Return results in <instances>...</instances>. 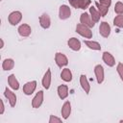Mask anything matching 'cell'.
<instances>
[{
    "instance_id": "1",
    "label": "cell",
    "mask_w": 123,
    "mask_h": 123,
    "mask_svg": "<svg viewBox=\"0 0 123 123\" xmlns=\"http://www.w3.org/2000/svg\"><path fill=\"white\" fill-rule=\"evenodd\" d=\"M76 32L79 35H81L82 37H86V38H91L92 37V32L89 30L88 27H86V25H84L82 23L77 24V26H76Z\"/></svg>"
},
{
    "instance_id": "2",
    "label": "cell",
    "mask_w": 123,
    "mask_h": 123,
    "mask_svg": "<svg viewBox=\"0 0 123 123\" xmlns=\"http://www.w3.org/2000/svg\"><path fill=\"white\" fill-rule=\"evenodd\" d=\"M69 2L72 7L76 9H83V10L86 9L91 3L90 0H69Z\"/></svg>"
},
{
    "instance_id": "3",
    "label": "cell",
    "mask_w": 123,
    "mask_h": 123,
    "mask_svg": "<svg viewBox=\"0 0 123 123\" xmlns=\"http://www.w3.org/2000/svg\"><path fill=\"white\" fill-rule=\"evenodd\" d=\"M80 21H81L82 24L86 25V26L88 27V28H92V27H94V25H95V22L92 20L91 16L88 15V13H86V12H84V13L81 14Z\"/></svg>"
},
{
    "instance_id": "4",
    "label": "cell",
    "mask_w": 123,
    "mask_h": 123,
    "mask_svg": "<svg viewBox=\"0 0 123 123\" xmlns=\"http://www.w3.org/2000/svg\"><path fill=\"white\" fill-rule=\"evenodd\" d=\"M22 18V13L18 11H15V12H12L10 13L9 15V22L12 24V25H16L20 22Z\"/></svg>"
},
{
    "instance_id": "5",
    "label": "cell",
    "mask_w": 123,
    "mask_h": 123,
    "mask_svg": "<svg viewBox=\"0 0 123 123\" xmlns=\"http://www.w3.org/2000/svg\"><path fill=\"white\" fill-rule=\"evenodd\" d=\"M55 61H56V63H57V65L59 67L65 66L68 63L67 58L62 53H56V55H55Z\"/></svg>"
},
{
    "instance_id": "6",
    "label": "cell",
    "mask_w": 123,
    "mask_h": 123,
    "mask_svg": "<svg viewBox=\"0 0 123 123\" xmlns=\"http://www.w3.org/2000/svg\"><path fill=\"white\" fill-rule=\"evenodd\" d=\"M99 33L102 37H108L111 34V26L109 25L108 22L106 21H103L101 24H100V27H99Z\"/></svg>"
},
{
    "instance_id": "7",
    "label": "cell",
    "mask_w": 123,
    "mask_h": 123,
    "mask_svg": "<svg viewBox=\"0 0 123 123\" xmlns=\"http://www.w3.org/2000/svg\"><path fill=\"white\" fill-rule=\"evenodd\" d=\"M42 102H43V91L39 90L36 94V96L34 97V99L32 101V106H33V108L37 109V108H39L41 106Z\"/></svg>"
},
{
    "instance_id": "8",
    "label": "cell",
    "mask_w": 123,
    "mask_h": 123,
    "mask_svg": "<svg viewBox=\"0 0 123 123\" xmlns=\"http://www.w3.org/2000/svg\"><path fill=\"white\" fill-rule=\"evenodd\" d=\"M71 14V11L70 8L66 5H62L60 7V11H59V16L61 19H66L68 17H70Z\"/></svg>"
},
{
    "instance_id": "9",
    "label": "cell",
    "mask_w": 123,
    "mask_h": 123,
    "mask_svg": "<svg viewBox=\"0 0 123 123\" xmlns=\"http://www.w3.org/2000/svg\"><path fill=\"white\" fill-rule=\"evenodd\" d=\"M37 87V82L36 81H32V82H28L24 85L23 86V92L26 94V95H31L35 89Z\"/></svg>"
},
{
    "instance_id": "10",
    "label": "cell",
    "mask_w": 123,
    "mask_h": 123,
    "mask_svg": "<svg viewBox=\"0 0 123 123\" xmlns=\"http://www.w3.org/2000/svg\"><path fill=\"white\" fill-rule=\"evenodd\" d=\"M94 73L95 76L97 78V83L98 84H102L104 81V68L101 64H97L94 67Z\"/></svg>"
},
{
    "instance_id": "11",
    "label": "cell",
    "mask_w": 123,
    "mask_h": 123,
    "mask_svg": "<svg viewBox=\"0 0 123 123\" xmlns=\"http://www.w3.org/2000/svg\"><path fill=\"white\" fill-rule=\"evenodd\" d=\"M4 95H5V97L9 100L10 105H11L12 107H14V106H15V103H16V96H15V94H14L13 92H12L8 87H6V88H5Z\"/></svg>"
},
{
    "instance_id": "12",
    "label": "cell",
    "mask_w": 123,
    "mask_h": 123,
    "mask_svg": "<svg viewBox=\"0 0 123 123\" xmlns=\"http://www.w3.org/2000/svg\"><path fill=\"white\" fill-rule=\"evenodd\" d=\"M103 61L105 62V63L108 65V66H113L115 64V60L113 58V56L109 53V52H104L103 53Z\"/></svg>"
},
{
    "instance_id": "13",
    "label": "cell",
    "mask_w": 123,
    "mask_h": 123,
    "mask_svg": "<svg viewBox=\"0 0 123 123\" xmlns=\"http://www.w3.org/2000/svg\"><path fill=\"white\" fill-rule=\"evenodd\" d=\"M18 34L21 36V37H29L32 30H31V27L28 25V24H22L18 27Z\"/></svg>"
},
{
    "instance_id": "14",
    "label": "cell",
    "mask_w": 123,
    "mask_h": 123,
    "mask_svg": "<svg viewBox=\"0 0 123 123\" xmlns=\"http://www.w3.org/2000/svg\"><path fill=\"white\" fill-rule=\"evenodd\" d=\"M50 17L47 13H43L42 15H40L39 17V24L43 29H48L50 27Z\"/></svg>"
},
{
    "instance_id": "15",
    "label": "cell",
    "mask_w": 123,
    "mask_h": 123,
    "mask_svg": "<svg viewBox=\"0 0 123 123\" xmlns=\"http://www.w3.org/2000/svg\"><path fill=\"white\" fill-rule=\"evenodd\" d=\"M67 43H68V46H69L72 50H74V51H79V50L81 49V42H80V40L77 39L76 37H71V38H69V40L67 41Z\"/></svg>"
},
{
    "instance_id": "16",
    "label": "cell",
    "mask_w": 123,
    "mask_h": 123,
    "mask_svg": "<svg viewBox=\"0 0 123 123\" xmlns=\"http://www.w3.org/2000/svg\"><path fill=\"white\" fill-rule=\"evenodd\" d=\"M80 84H81L83 89L85 90V92H86V94H88L89 91H90V86H89V84H88V81H87L86 75H81V76H80Z\"/></svg>"
},
{
    "instance_id": "17",
    "label": "cell",
    "mask_w": 123,
    "mask_h": 123,
    "mask_svg": "<svg viewBox=\"0 0 123 123\" xmlns=\"http://www.w3.org/2000/svg\"><path fill=\"white\" fill-rule=\"evenodd\" d=\"M58 94L61 99H65L68 96V86L65 85H61L58 86Z\"/></svg>"
},
{
    "instance_id": "18",
    "label": "cell",
    "mask_w": 123,
    "mask_h": 123,
    "mask_svg": "<svg viewBox=\"0 0 123 123\" xmlns=\"http://www.w3.org/2000/svg\"><path fill=\"white\" fill-rule=\"evenodd\" d=\"M70 112H71V105L68 101H66L62 108V115L64 119H67L68 116L70 115Z\"/></svg>"
},
{
    "instance_id": "19",
    "label": "cell",
    "mask_w": 123,
    "mask_h": 123,
    "mask_svg": "<svg viewBox=\"0 0 123 123\" xmlns=\"http://www.w3.org/2000/svg\"><path fill=\"white\" fill-rule=\"evenodd\" d=\"M50 84H51V70L48 69L46 71V73L44 74L43 76V79H42V86L44 88L48 89L50 87Z\"/></svg>"
},
{
    "instance_id": "20",
    "label": "cell",
    "mask_w": 123,
    "mask_h": 123,
    "mask_svg": "<svg viewBox=\"0 0 123 123\" xmlns=\"http://www.w3.org/2000/svg\"><path fill=\"white\" fill-rule=\"evenodd\" d=\"M8 83H9V86H10L12 89L17 90V89L19 88V83H18V81L16 80V78H15V76H14L13 74H12V75L9 76V78H8Z\"/></svg>"
},
{
    "instance_id": "21",
    "label": "cell",
    "mask_w": 123,
    "mask_h": 123,
    "mask_svg": "<svg viewBox=\"0 0 123 123\" xmlns=\"http://www.w3.org/2000/svg\"><path fill=\"white\" fill-rule=\"evenodd\" d=\"M61 77L63 81L65 82H70L72 80V73L70 71L69 68H64L62 71V74H61Z\"/></svg>"
},
{
    "instance_id": "22",
    "label": "cell",
    "mask_w": 123,
    "mask_h": 123,
    "mask_svg": "<svg viewBox=\"0 0 123 123\" xmlns=\"http://www.w3.org/2000/svg\"><path fill=\"white\" fill-rule=\"evenodd\" d=\"M13 66H14V62L12 59H6L2 63V67L4 70H11L13 68Z\"/></svg>"
},
{
    "instance_id": "23",
    "label": "cell",
    "mask_w": 123,
    "mask_h": 123,
    "mask_svg": "<svg viewBox=\"0 0 123 123\" xmlns=\"http://www.w3.org/2000/svg\"><path fill=\"white\" fill-rule=\"evenodd\" d=\"M89 12H90V16H91V18H92V20L94 21V22H98L99 21V19H100V16H101V14L99 13V12L94 8V7H90L89 8Z\"/></svg>"
},
{
    "instance_id": "24",
    "label": "cell",
    "mask_w": 123,
    "mask_h": 123,
    "mask_svg": "<svg viewBox=\"0 0 123 123\" xmlns=\"http://www.w3.org/2000/svg\"><path fill=\"white\" fill-rule=\"evenodd\" d=\"M85 44H86L88 48H90V49H92V50H100V49H101V45H100L97 41L85 40Z\"/></svg>"
},
{
    "instance_id": "25",
    "label": "cell",
    "mask_w": 123,
    "mask_h": 123,
    "mask_svg": "<svg viewBox=\"0 0 123 123\" xmlns=\"http://www.w3.org/2000/svg\"><path fill=\"white\" fill-rule=\"evenodd\" d=\"M95 5H96V7L98 8V12H99V13L101 14V16H106V14L108 13L109 8H108V7H106V6H103V5L99 4L98 2H96V3H95Z\"/></svg>"
},
{
    "instance_id": "26",
    "label": "cell",
    "mask_w": 123,
    "mask_h": 123,
    "mask_svg": "<svg viewBox=\"0 0 123 123\" xmlns=\"http://www.w3.org/2000/svg\"><path fill=\"white\" fill-rule=\"evenodd\" d=\"M113 24L118 28H123V15L115 16V18L113 19Z\"/></svg>"
},
{
    "instance_id": "27",
    "label": "cell",
    "mask_w": 123,
    "mask_h": 123,
    "mask_svg": "<svg viewBox=\"0 0 123 123\" xmlns=\"http://www.w3.org/2000/svg\"><path fill=\"white\" fill-rule=\"evenodd\" d=\"M114 12L117 14H122L123 13V3L121 2H117L114 6Z\"/></svg>"
},
{
    "instance_id": "28",
    "label": "cell",
    "mask_w": 123,
    "mask_h": 123,
    "mask_svg": "<svg viewBox=\"0 0 123 123\" xmlns=\"http://www.w3.org/2000/svg\"><path fill=\"white\" fill-rule=\"evenodd\" d=\"M117 72H118V74H119L121 80L123 81V63L119 62V63L117 64Z\"/></svg>"
},
{
    "instance_id": "29",
    "label": "cell",
    "mask_w": 123,
    "mask_h": 123,
    "mask_svg": "<svg viewBox=\"0 0 123 123\" xmlns=\"http://www.w3.org/2000/svg\"><path fill=\"white\" fill-rule=\"evenodd\" d=\"M49 122L50 123H59V122H62V119L61 118H58L54 115H50V119H49Z\"/></svg>"
},
{
    "instance_id": "30",
    "label": "cell",
    "mask_w": 123,
    "mask_h": 123,
    "mask_svg": "<svg viewBox=\"0 0 123 123\" xmlns=\"http://www.w3.org/2000/svg\"><path fill=\"white\" fill-rule=\"evenodd\" d=\"M99 2H100V4L101 5H103V6H106V7H110L111 6V0H99Z\"/></svg>"
},
{
    "instance_id": "31",
    "label": "cell",
    "mask_w": 123,
    "mask_h": 123,
    "mask_svg": "<svg viewBox=\"0 0 123 123\" xmlns=\"http://www.w3.org/2000/svg\"><path fill=\"white\" fill-rule=\"evenodd\" d=\"M0 104H1V111H0V114H2L4 112V103H3V100L0 99Z\"/></svg>"
},
{
    "instance_id": "32",
    "label": "cell",
    "mask_w": 123,
    "mask_h": 123,
    "mask_svg": "<svg viewBox=\"0 0 123 123\" xmlns=\"http://www.w3.org/2000/svg\"><path fill=\"white\" fill-rule=\"evenodd\" d=\"M3 45H4V42H3V39H1V46H0V47L2 48V47H3Z\"/></svg>"
}]
</instances>
